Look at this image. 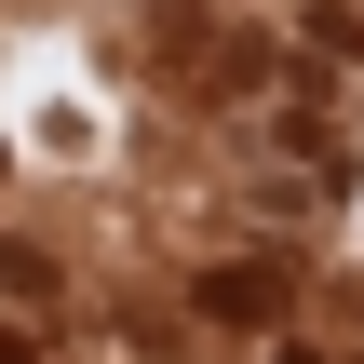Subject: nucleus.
I'll use <instances>...</instances> for the list:
<instances>
[{"label":"nucleus","mask_w":364,"mask_h":364,"mask_svg":"<svg viewBox=\"0 0 364 364\" xmlns=\"http://www.w3.org/2000/svg\"><path fill=\"white\" fill-rule=\"evenodd\" d=\"M0 364H41V351H27V338H0Z\"/></svg>","instance_id":"2"},{"label":"nucleus","mask_w":364,"mask_h":364,"mask_svg":"<svg viewBox=\"0 0 364 364\" xmlns=\"http://www.w3.org/2000/svg\"><path fill=\"white\" fill-rule=\"evenodd\" d=\"M203 311H216V324H270V311H284V284H270V270H216V284H203Z\"/></svg>","instance_id":"1"}]
</instances>
